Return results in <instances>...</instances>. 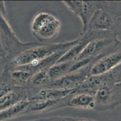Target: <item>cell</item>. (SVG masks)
<instances>
[{
	"label": "cell",
	"instance_id": "cell-15",
	"mask_svg": "<svg viewBox=\"0 0 121 121\" xmlns=\"http://www.w3.org/2000/svg\"><path fill=\"white\" fill-rule=\"evenodd\" d=\"M8 69L11 79L15 86L24 87H28L31 78L33 76L31 73L22 69L19 67L11 69L8 68Z\"/></svg>",
	"mask_w": 121,
	"mask_h": 121
},
{
	"label": "cell",
	"instance_id": "cell-5",
	"mask_svg": "<svg viewBox=\"0 0 121 121\" xmlns=\"http://www.w3.org/2000/svg\"><path fill=\"white\" fill-rule=\"evenodd\" d=\"M0 40L6 57L15 55L33 44L34 43H23L13 32L7 18L0 14Z\"/></svg>",
	"mask_w": 121,
	"mask_h": 121
},
{
	"label": "cell",
	"instance_id": "cell-19",
	"mask_svg": "<svg viewBox=\"0 0 121 121\" xmlns=\"http://www.w3.org/2000/svg\"><path fill=\"white\" fill-rule=\"evenodd\" d=\"M0 14L7 18V12L5 10V3L3 1H0Z\"/></svg>",
	"mask_w": 121,
	"mask_h": 121
},
{
	"label": "cell",
	"instance_id": "cell-17",
	"mask_svg": "<svg viewBox=\"0 0 121 121\" xmlns=\"http://www.w3.org/2000/svg\"><path fill=\"white\" fill-rule=\"evenodd\" d=\"M29 104V101H24L11 108L0 111V121H5L24 115V113Z\"/></svg>",
	"mask_w": 121,
	"mask_h": 121
},
{
	"label": "cell",
	"instance_id": "cell-10",
	"mask_svg": "<svg viewBox=\"0 0 121 121\" xmlns=\"http://www.w3.org/2000/svg\"><path fill=\"white\" fill-rule=\"evenodd\" d=\"M72 95L59 99H33L28 100L29 104L25 109L23 116L47 113L68 107L69 99Z\"/></svg>",
	"mask_w": 121,
	"mask_h": 121
},
{
	"label": "cell",
	"instance_id": "cell-13",
	"mask_svg": "<svg viewBox=\"0 0 121 121\" xmlns=\"http://www.w3.org/2000/svg\"><path fill=\"white\" fill-rule=\"evenodd\" d=\"M71 48V47H68V48H63L56 53H54L53 55H51L43 59L40 60L39 61L34 62L28 65L21 66L19 67L25 70L28 71L33 75L37 72L42 70L48 69L51 67L56 64L59 61V60Z\"/></svg>",
	"mask_w": 121,
	"mask_h": 121
},
{
	"label": "cell",
	"instance_id": "cell-7",
	"mask_svg": "<svg viewBox=\"0 0 121 121\" xmlns=\"http://www.w3.org/2000/svg\"><path fill=\"white\" fill-rule=\"evenodd\" d=\"M120 82H121V64L103 74L89 76L80 85L76 92H85L95 95L102 86Z\"/></svg>",
	"mask_w": 121,
	"mask_h": 121
},
{
	"label": "cell",
	"instance_id": "cell-8",
	"mask_svg": "<svg viewBox=\"0 0 121 121\" xmlns=\"http://www.w3.org/2000/svg\"><path fill=\"white\" fill-rule=\"evenodd\" d=\"M67 9L81 19L82 32L84 30L91 19L99 7V1H63Z\"/></svg>",
	"mask_w": 121,
	"mask_h": 121
},
{
	"label": "cell",
	"instance_id": "cell-16",
	"mask_svg": "<svg viewBox=\"0 0 121 121\" xmlns=\"http://www.w3.org/2000/svg\"><path fill=\"white\" fill-rule=\"evenodd\" d=\"M74 61L57 63L48 69V74L51 82L68 74Z\"/></svg>",
	"mask_w": 121,
	"mask_h": 121
},
{
	"label": "cell",
	"instance_id": "cell-20",
	"mask_svg": "<svg viewBox=\"0 0 121 121\" xmlns=\"http://www.w3.org/2000/svg\"><path fill=\"white\" fill-rule=\"evenodd\" d=\"M5 65H6V61H5V59L0 58V75L3 72V70L5 68Z\"/></svg>",
	"mask_w": 121,
	"mask_h": 121
},
{
	"label": "cell",
	"instance_id": "cell-2",
	"mask_svg": "<svg viewBox=\"0 0 121 121\" xmlns=\"http://www.w3.org/2000/svg\"><path fill=\"white\" fill-rule=\"evenodd\" d=\"M92 30L121 35V1H99V7L81 34Z\"/></svg>",
	"mask_w": 121,
	"mask_h": 121
},
{
	"label": "cell",
	"instance_id": "cell-3",
	"mask_svg": "<svg viewBox=\"0 0 121 121\" xmlns=\"http://www.w3.org/2000/svg\"><path fill=\"white\" fill-rule=\"evenodd\" d=\"M61 23L54 12L43 10L33 19L31 31L33 37L40 43H46L59 35Z\"/></svg>",
	"mask_w": 121,
	"mask_h": 121
},
{
	"label": "cell",
	"instance_id": "cell-22",
	"mask_svg": "<svg viewBox=\"0 0 121 121\" xmlns=\"http://www.w3.org/2000/svg\"><path fill=\"white\" fill-rule=\"evenodd\" d=\"M73 121H98L96 120L88 118H75L73 119Z\"/></svg>",
	"mask_w": 121,
	"mask_h": 121
},
{
	"label": "cell",
	"instance_id": "cell-18",
	"mask_svg": "<svg viewBox=\"0 0 121 121\" xmlns=\"http://www.w3.org/2000/svg\"><path fill=\"white\" fill-rule=\"evenodd\" d=\"M15 85L10 76L9 71L5 65L3 72L0 75V97L10 92L15 88Z\"/></svg>",
	"mask_w": 121,
	"mask_h": 121
},
{
	"label": "cell",
	"instance_id": "cell-23",
	"mask_svg": "<svg viewBox=\"0 0 121 121\" xmlns=\"http://www.w3.org/2000/svg\"><path fill=\"white\" fill-rule=\"evenodd\" d=\"M42 121L41 120V119H37V120H34V121Z\"/></svg>",
	"mask_w": 121,
	"mask_h": 121
},
{
	"label": "cell",
	"instance_id": "cell-9",
	"mask_svg": "<svg viewBox=\"0 0 121 121\" xmlns=\"http://www.w3.org/2000/svg\"><path fill=\"white\" fill-rule=\"evenodd\" d=\"M91 65L78 70L69 72L59 79L51 82L45 88H56L60 90H75L89 77Z\"/></svg>",
	"mask_w": 121,
	"mask_h": 121
},
{
	"label": "cell",
	"instance_id": "cell-4",
	"mask_svg": "<svg viewBox=\"0 0 121 121\" xmlns=\"http://www.w3.org/2000/svg\"><path fill=\"white\" fill-rule=\"evenodd\" d=\"M95 98V110H113L121 105V82L102 86L96 92Z\"/></svg>",
	"mask_w": 121,
	"mask_h": 121
},
{
	"label": "cell",
	"instance_id": "cell-21",
	"mask_svg": "<svg viewBox=\"0 0 121 121\" xmlns=\"http://www.w3.org/2000/svg\"><path fill=\"white\" fill-rule=\"evenodd\" d=\"M5 57H6V53H5L4 50L3 49L1 43V40H0V58H5Z\"/></svg>",
	"mask_w": 121,
	"mask_h": 121
},
{
	"label": "cell",
	"instance_id": "cell-1",
	"mask_svg": "<svg viewBox=\"0 0 121 121\" xmlns=\"http://www.w3.org/2000/svg\"><path fill=\"white\" fill-rule=\"evenodd\" d=\"M78 41V38L71 41L64 43H40L34 42L33 44L27 49L12 56L5 58L6 66L11 69L39 61L63 48L72 47Z\"/></svg>",
	"mask_w": 121,
	"mask_h": 121
},
{
	"label": "cell",
	"instance_id": "cell-12",
	"mask_svg": "<svg viewBox=\"0 0 121 121\" xmlns=\"http://www.w3.org/2000/svg\"><path fill=\"white\" fill-rule=\"evenodd\" d=\"M27 100H28L27 87H15L10 92L0 97V111L11 108Z\"/></svg>",
	"mask_w": 121,
	"mask_h": 121
},
{
	"label": "cell",
	"instance_id": "cell-14",
	"mask_svg": "<svg viewBox=\"0 0 121 121\" xmlns=\"http://www.w3.org/2000/svg\"><path fill=\"white\" fill-rule=\"evenodd\" d=\"M69 107L84 110H95V95L85 92H76L69 99Z\"/></svg>",
	"mask_w": 121,
	"mask_h": 121
},
{
	"label": "cell",
	"instance_id": "cell-6",
	"mask_svg": "<svg viewBox=\"0 0 121 121\" xmlns=\"http://www.w3.org/2000/svg\"><path fill=\"white\" fill-rule=\"evenodd\" d=\"M121 64V41L93 60L89 75L94 76L108 72Z\"/></svg>",
	"mask_w": 121,
	"mask_h": 121
},
{
	"label": "cell",
	"instance_id": "cell-11",
	"mask_svg": "<svg viewBox=\"0 0 121 121\" xmlns=\"http://www.w3.org/2000/svg\"><path fill=\"white\" fill-rule=\"evenodd\" d=\"M117 37L96 39L91 41L86 46L77 60L95 59L112 47L118 41Z\"/></svg>",
	"mask_w": 121,
	"mask_h": 121
}]
</instances>
